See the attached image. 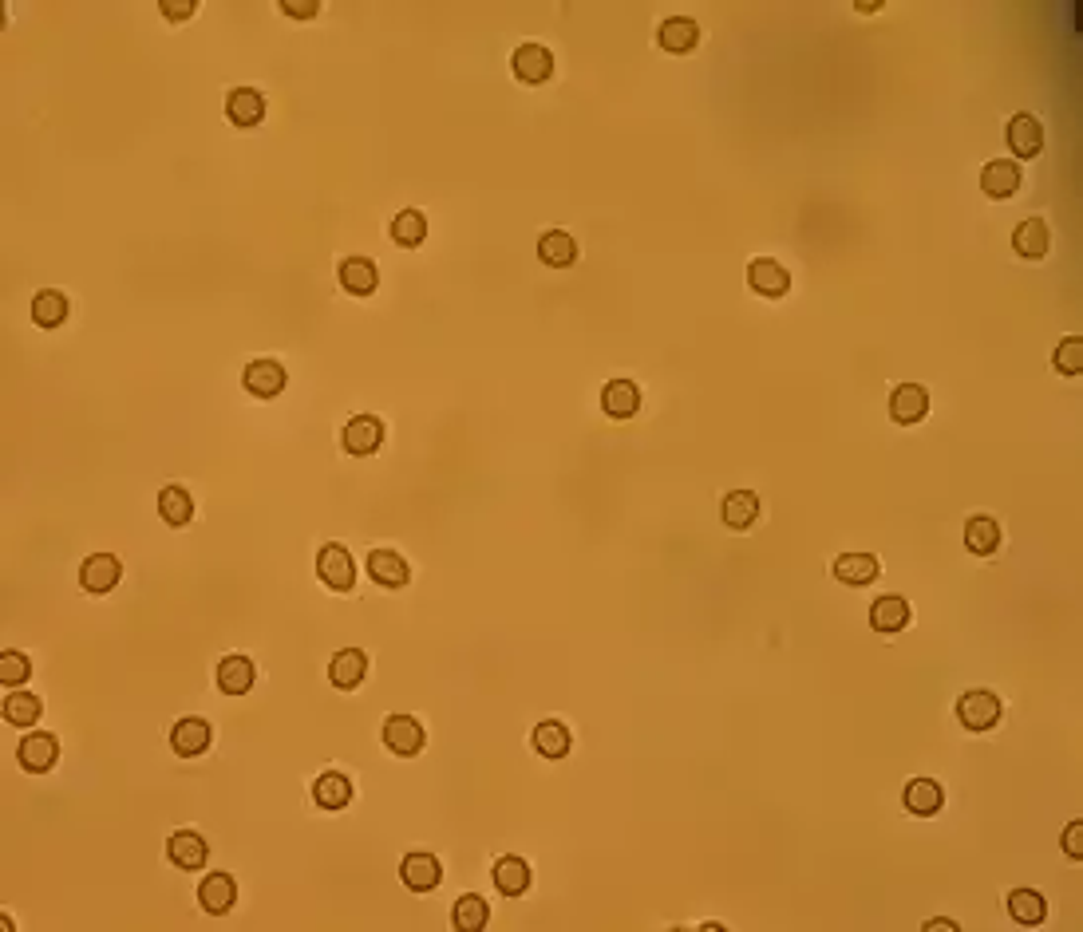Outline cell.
Returning <instances> with one entry per match:
<instances>
[{"label":"cell","instance_id":"obj_11","mask_svg":"<svg viewBox=\"0 0 1083 932\" xmlns=\"http://www.w3.org/2000/svg\"><path fill=\"white\" fill-rule=\"evenodd\" d=\"M56 755H60V747H56V739H52V735H44V731L24 735V743L16 747L20 767H24V771H32V775H44V771L56 763Z\"/></svg>","mask_w":1083,"mask_h":932},{"label":"cell","instance_id":"obj_35","mask_svg":"<svg viewBox=\"0 0 1083 932\" xmlns=\"http://www.w3.org/2000/svg\"><path fill=\"white\" fill-rule=\"evenodd\" d=\"M32 320H36L40 328H60V324L68 320V297L56 293V289L36 293V301H32Z\"/></svg>","mask_w":1083,"mask_h":932},{"label":"cell","instance_id":"obj_39","mask_svg":"<svg viewBox=\"0 0 1083 932\" xmlns=\"http://www.w3.org/2000/svg\"><path fill=\"white\" fill-rule=\"evenodd\" d=\"M487 925V901L479 893H467L455 901V929L463 932H479Z\"/></svg>","mask_w":1083,"mask_h":932},{"label":"cell","instance_id":"obj_42","mask_svg":"<svg viewBox=\"0 0 1083 932\" xmlns=\"http://www.w3.org/2000/svg\"><path fill=\"white\" fill-rule=\"evenodd\" d=\"M281 12H285V16H301V20H313V16L321 12V4H317V0H281Z\"/></svg>","mask_w":1083,"mask_h":932},{"label":"cell","instance_id":"obj_24","mask_svg":"<svg viewBox=\"0 0 1083 932\" xmlns=\"http://www.w3.org/2000/svg\"><path fill=\"white\" fill-rule=\"evenodd\" d=\"M538 257H542V265H550V269H566V265H574V261H578V241H574L570 233H562V230L542 233V241H538Z\"/></svg>","mask_w":1083,"mask_h":932},{"label":"cell","instance_id":"obj_13","mask_svg":"<svg viewBox=\"0 0 1083 932\" xmlns=\"http://www.w3.org/2000/svg\"><path fill=\"white\" fill-rule=\"evenodd\" d=\"M1020 182H1024V174H1020V166L1012 158H997V162H989L981 170V190L989 198H1012L1020 190Z\"/></svg>","mask_w":1083,"mask_h":932},{"label":"cell","instance_id":"obj_18","mask_svg":"<svg viewBox=\"0 0 1083 932\" xmlns=\"http://www.w3.org/2000/svg\"><path fill=\"white\" fill-rule=\"evenodd\" d=\"M601 407H605V415H613V419H629V415H637V407H641V388H637L633 380H609V384L601 388Z\"/></svg>","mask_w":1083,"mask_h":932},{"label":"cell","instance_id":"obj_30","mask_svg":"<svg viewBox=\"0 0 1083 932\" xmlns=\"http://www.w3.org/2000/svg\"><path fill=\"white\" fill-rule=\"evenodd\" d=\"M870 624L878 632H902L910 624V605L906 597H878L874 609H870Z\"/></svg>","mask_w":1083,"mask_h":932},{"label":"cell","instance_id":"obj_1","mask_svg":"<svg viewBox=\"0 0 1083 932\" xmlns=\"http://www.w3.org/2000/svg\"><path fill=\"white\" fill-rule=\"evenodd\" d=\"M317 573L321 581L333 589V593H348L356 585V565H352V553L344 545H321L317 553Z\"/></svg>","mask_w":1083,"mask_h":932},{"label":"cell","instance_id":"obj_32","mask_svg":"<svg viewBox=\"0 0 1083 932\" xmlns=\"http://www.w3.org/2000/svg\"><path fill=\"white\" fill-rule=\"evenodd\" d=\"M965 545H969V553H977V557H989V553H997L1000 526L993 522V518H985V514L969 518V526H965Z\"/></svg>","mask_w":1083,"mask_h":932},{"label":"cell","instance_id":"obj_43","mask_svg":"<svg viewBox=\"0 0 1083 932\" xmlns=\"http://www.w3.org/2000/svg\"><path fill=\"white\" fill-rule=\"evenodd\" d=\"M159 8H163V16H170V20H186V16H194L198 0H163Z\"/></svg>","mask_w":1083,"mask_h":932},{"label":"cell","instance_id":"obj_2","mask_svg":"<svg viewBox=\"0 0 1083 932\" xmlns=\"http://www.w3.org/2000/svg\"><path fill=\"white\" fill-rule=\"evenodd\" d=\"M957 719L969 731H989V727H997L1000 719V699L993 692H965L957 699Z\"/></svg>","mask_w":1083,"mask_h":932},{"label":"cell","instance_id":"obj_26","mask_svg":"<svg viewBox=\"0 0 1083 932\" xmlns=\"http://www.w3.org/2000/svg\"><path fill=\"white\" fill-rule=\"evenodd\" d=\"M570 727L566 723H558V719H542L538 727H534V751L538 755H546V759H562V755H570Z\"/></svg>","mask_w":1083,"mask_h":932},{"label":"cell","instance_id":"obj_21","mask_svg":"<svg viewBox=\"0 0 1083 932\" xmlns=\"http://www.w3.org/2000/svg\"><path fill=\"white\" fill-rule=\"evenodd\" d=\"M340 285H344L352 297H368V293H376L380 273H376V265H372L368 257H348V261L340 265Z\"/></svg>","mask_w":1083,"mask_h":932},{"label":"cell","instance_id":"obj_40","mask_svg":"<svg viewBox=\"0 0 1083 932\" xmlns=\"http://www.w3.org/2000/svg\"><path fill=\"white\" fill-rule=\"evenodd\" d=\"M28 676H32V664H28V656H24V652H12V648H8V652L0 656V684H4V688H20V684H24Z\"/></svg>","mask_w":1083,"mask_h":932},{"label":"cell","instance_id":"obj_29","mask_svg":"<svg viewBox=\"0 0 1083 932\" xmlns=\"http://www.w3.org/2000/svg\"><path fill=\"white\" fill-rule=\"evenodd\" d=\"M941 802H945V790H941V782H933V778H914L910 786H906V810L910 814H937L941 810Z\"/></svg>","mask_w":1083,"mask_h":932},{"label":"cell","instance_id":"obj_15","mask_svg":"<svg viewBox=\"0 0 1083 932\" xmlns=\"http://www.w3.org/2000/svg\"><path fill=\"white\" fill-rule=\"evenodd\" d=\"M170 747L182 755V759H194L210 747V723L206 719H178L174 731H170Z\"/></svg>","mask_w":1083,"mask_h":932},{"label":"cell","instance_id":"obj_19","mask_svg":"<svg viewBox=\"0 0 1083 932\" xmlns=\"http://www.w3.org/2000/svg\"><path fill=\"white\" fill-rule=\"evenodd\" d=\"M253 680H257V668H253L250 656H226L218 664V688L226 696H246L253 688Z\"/></svg>","mask_w":1083,"mask_h":932},{"label":"cell","instance_id":"obj_31","mask_svg":"<svg viewBox=\"0 0 1083 932\" xmlns=\"http://www.w3.org/2000/svg\"><path fill=\"white\" fill-rule=\"evenodd\" d=\"M720 514H724V522H728L732 530H748L751 522L759 518V498H755L751 490H732V494L724 498Z\"/></svg>","mask_w":1083,"mask_h":932},{"label":"cell","instance_id":"obj_23","mask_svg":"<svg viewBox=\"0 0 1083 932\" xmlns=\"http://www.w3.org/2000/svg\"><path fill=\"white\" fill-rule=\"evenodd\" d=\"M167 854H170V861H174L178 869H202L210 850H206V842H202L194 830H178V834H170Z\"/></svg>","mask_w":1083,"mask_h":932},{"label":"cell","instance_id":"obj_28","mask_svg":"<svg viewBox=\"0 0 1083 932\" xmlns=\"http://www.w3.org/2000/svg\"><path fill=\"white\" fill-rule=\"evenodd\" d=\"M313 798L325 810H344L352 802V782L340 775V771H325V775L313 782Z\"/></svg>","mask_w":1083,"mask_h":932},{"label":"cell","instance_id":"obj_20","mask_svg":"<svg viewBox=\"0 0 1083 932\" xmlns=\"http://www.w3.org/2000/svg\"><path fill=\"white\" fill-rule=\"evenodd\" d=\"M657 40H661V48L665 52H692L696 44H700V24L696 20H688V16H668L665 24H661V32H657Z\"/></svg>","mask_w":1083,"mask_h":932},{"label":"cell","instance_id":"obj_14","mask_svg":"<svg viewBox=\"0 0 1083 932\" xmlns=\"http://www.w3.org/2000/svg\"><path fill=\"white\" fill-rule=\"evenodd\" d=\"M400 877H404V885L408 889H416V893H431L435 885H439V877H443V869H439V857L435 854H408L404 857V865H400Z\"/></svg>","mask_w":1083,"mask_h":932},{"label":"cell","instance_id":"obj_9","mask_svg":"<svg viewBox=\"0 0 1083 932\" xmlns=\"http://www.w3.org/2000/svg\"><path fill=\"white\" fill-rule=\"evenodd\" d=\"M890 415H894V423H902V427L921 423V419L929 415V391L921 388V384H902V388H894V395H890Z\"/></svg>","mask_w":1083,"mask_h":932},{"label":"cell","instance_id":"obj_27","mask_svg":"<svg viewBox=\"0 0 1083 932\" xmlns=\"http://www.w3.org/2000/svg\"><path fill=\"white\" fill-rule=\"evenodd\" d=\"M364 672H368V656H364L360 648L336 652L333 664H329V680H333L336 688H356V684L364 680Z\"/></svg>","mask_w":1083,"mask_h":932},{"label":"cell","instance_id":"obj_5","mask_svg":"<svg viewBox=\"0 0 1083 932\" xmlns=\"http://www.w3.org/2000/svg\"><path fill=\"white\" fill-rule=\"evenodd\" d=\"M384 443V423L376 415H356L344 427V451L348 455H376Z\"/></svg>","mask_w":1083,"mask_h":932},{"label":"cell","instance_id":"obj_8","mask_svg":"<svg viewBox=\"0 0 1083 932\" xmlns=\"http://www.w3.org/2000/svg\"><path fill=\"white\" fill-rule=\"evenodd\" d=\"M242 384L257 399H273V395L285 391V368L277 360H253L250 368L242 372Z\"/></svg>","mask_w":1083,"mask_h":932},{"label":"cell","instance_id":"obj_36","mask_svg":"<svg viewBox=\"0 0 1083 932\" xmlns=\"http://www.w3.org/2000/svg\"><path fill=\"white\" fill-rule=\"evenodd\" d=\"M159 514H163V522H170V526H186V522L194 518V498H190L182 486H163V494H159Z\"/></svg>","mask_w":1083,"mask_h":932},{"label":"cell","instance_id":"obj_25","mask_svg":"<svg viewBox=\"0 0 1083 932\" xmlns=\"http://www.w3.org/2000/svg\"><path fill=\"white\" fill-rule=\"evenodd\" d=\"M834 577L842 585H870L878 577V557L874 553H842L834 561Z\"/></svg>","mask_w":1083,"mask_h":932},{"label":"cell","instance_id":"obj_38","mask_svg":"<svg viewBox=\"0 0 1083 932\" xmlns=\"http://www.w3.org/2000/svg\"><path fill=\"white\" fill-rule=\"evenodd\" d=\"M40 711H44V703L32 696V692H12V696L4 699V719H8V723H16V727L36 723V719H40Z\"/></svg>","mask_w":1083,"mask_h":932},{"label":"cell","instance_id":"obj_16","mask_svg":"<svg viewBox=\"0 0 1083 932\" xmlns=\"http://www.w3.org/2000/svg\"><path fill=\"white\" fill-rule=\"evenodd\" d=\"M550 72H554L550 48H542V44H522V48L514 52V76L522 79V83H542V79H550Z\"/></svg>","mask_w":1083,"mask_h":932},{"label":"cell","instance_id":"obj_10","mask_svg":"<svg viewBox=\"0 0 1083 932\" xmlns=\"http://www.w3.org/2000/svg\"><path fill=\"white\" fill-rule=\"evenodd\" d=\"M368 573H372V581L384 585V589H400V585H408V577H412L408 561H404L396 549H372Z\"/></svg>","mask_w":1083,"mask_h":932},{"label":"cell","instance_id":"obj_37","mask_svg":"<svg viewBox=\"0 0 1083 932\" xmlns=\"http://www.w3.org/2000/svg\"><path fill=\"white\" fill-rule=\"evenodd\" d=\"M423 237H427V218L419 210H400L392 222V241L416 249V245H423Z\"/></svg>","mask_w":1083,"mask_h":932},{"label":"cell","instance_id":"obj_6","mask_svg":"<svg viewBox=\"0 0 1083 932\" xmlns=\"http://www.w3.org/2000/svg\"><path fill=\"white\" fill-rule=\"evenodd\" d=\"M119 573H123L119 557H111V553H91L84 561V569H80V585H84L87 593H111V589L119 585Z\"/></svg>","mask_w":1083,"mask_h":932},{"label":"cell","instance_id":"obj_4","mask_svg":"<svg viewBox=\"0 0 1083 932\" xmlns=\"http://www.w3.org/2000/svg\"><path fill=\"white\" fill-rule=\"evenodd\" d=\"M1004 139H1008V151L1016 158H1036L1040 147H1044V127H1040L1036 115H1016V119H1008Z\"/></svg>","mask_w":1083,"mask_h":932},{"label":"cell","instance_id":"obj_7","mask_svg":"<svg viewBox=\"0 0 1083 932\" xmlns=\"http://www.w3.org/2000/svg\"><path fill=\"white\" fill-rule=\"evenodd\" d=\"M748 285L759 293V297H783V293L791 289V277H787V269H783L779 261L755 257L748 265Z\"/></svg>","mask_w":1083,"mask_h":932},{"label":"cell","instance_id":"obj_3","mask_svg":"<svg viewBox=\"0 0 1083 932\" xmlns=\"http://www.w3.org/2000/svg\"><path fill=\"white\" fill-rule=\"evenodd\" d=\"M384 747L400 759H412L423 751V727H419L412 715H392L384 719Z\"/></svg>","mask_w":1083,"mask_h":932},{"label":"cell","instance_id":"obj_17","mask_svg":"<svg viewBox=\"0 0 1083 932\" xmlns=\"http://www.w3.org/2000/svg\"><path fill=\"white\" fill-rule=\"evenodd\" d=\"M226 115H230L234 127H257V123L265 119V99H261V91H253V87H234L230 99H226Z\"/></svg>","mask_w":1083,"mask_h":932},{"label":"cell","instance_id":"obj_34","mask_svg":"<svg viewBox=\"0 0 1083 932\" xmlns=\"http://www.w3.org/2000/svg\"><path fill=\"white\" fill-rule=\"evenodd\" d=\"M495 885H499V893H506V897L526 893L530 889V865L522 857H502L499 865H495Z\"/></svg>","mask_w":1083,"mask_h":932},{"label":"cell","instance_id":"obj_12","mask_svg":"<svg viewBox=\"0 0 1083 932\" xmlns=\"http://www.w3.org/2000/svg\"><path fill=\"white\" fill-rule=\"evenodd\" d=\"M198 901H202V909H206V913H214V917L230 913V909H234V901H238V885H234V877H230V873H210V877L198 885Z\"/></svg>","mask_w":1083,"mask_h":932},{"label":"cell","instance_id":"obj_22","mask_svg":"<svg viewBox=\"0 0 1083 932\" xmlns=\"http://www.w3.org/2000/svg\"><path fill=\"white\" fill-rule=\"evenodd\" d=\"M1012 245H1016V253H1020V257H1028V261L1044 257V253H1048V245H1052L1048 222H1044V218H1028V222H1020V226H1016V233H1012Z\"/></svg>","mask_w":1083,"mask_h":932},{"label":"cell","instance_id":"obj_33","mask_svg":"<svg viewBox=\"0 0 1083 932\" xmlns=\"http://www.w3.org/2000/svg\"><path fill=\"white\" fill-rule=\"evenodd\" d=\"M1008 913H1012V921H1020V925H1040V921L1048 917V901H1044L1036 889H1016V893L1008 897Z\"/></svg>","mask_w":1083,"mask_h":932},{"label":"cell","instance_id":"obj_44","mask_svg":"<svg viewBox=\"0 0 1083 932\" xmlns=\"http://www.w3.org/2000/svg\"><path fill=\"white\" fill-rule=\"evenodd\" d=\"M1064 854L1083 857V822H1072V826L1064 830Z\"/></svg>","mask_w":1083,"mask_h":932},{"label":"cell","instance_id":"obj_41","mask_svg":"<svg viewBox=\"0 0 1083 932\" xmlns=\"http://www.w3.org/2000/svg\"><path fill=\"white\" fill-rule=\"evenodd\" d=\"M1080 368H1083V344H1080V336H1068V340H1060V348H1056V372H1064V376H1080Z\"/></svg>","mask_w":1083,"mask_h":932}]
</instances>
